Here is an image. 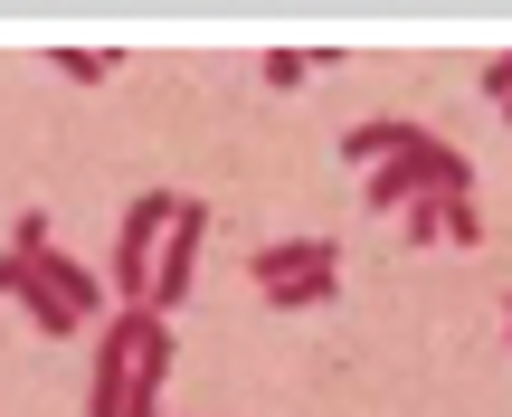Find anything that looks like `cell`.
Listing matches in <instances>:
<instances>
[{
    "label": "cell",
    "mask_w": 512,
    "mask_h": 417,
    "mask_svg": "<svg viewBox=\"0 0 512 417\" xmlns=\"http://www.w3.org/2000/svg\"><path fill=\"white\" fill-rule=\"evenodd\" d=\"M114 67H124L114 48H57V76H67V86H105Z\"/></svg>",
    "instance_id": "obj_8"
},
{
    "label": "cell",
    "mask_w": 512,
    "mask_h": 417,
    "mask_svg": "<svg viewBox=\"0 0 512 417\" xmlns=\"http://www.w3.org/2000/svg\"><path fill=\"white\" fill-rule=\"evenodd\" d=\"M171 218H181V190H143V200L124 209V228H114V256H105L114 304H133V313H143V294H152V256H162Z\"/></svg>",
    "instance_id": "obj_2"
},
{
    "label": "cell",
    "mask_w": 512,
    "mask_h": 417,
    "mask_svg": "<svg viewBox=\"0 0 512 417\" xmlns=\"http://www.w3.org/2000/svg\"><path fill=\"white\" fill-rule=\"evenodd\" d=\"M304 76H313V57H304V48H275V57H266V86H275V95H294Z\"/></svg>",
    "instance_id": "obj_12"
},
{
    "label": "cell",
    "mask_w": 512,
    "mask_h": 417,
    "mask_svg": "<svg viewBox=\"0 0 512 417\" xmlns=\"http://www.w3.org/2000/svg\"><path fill=\"white\" fill-rule=\"evenodd\" d=\"M304 275H342V247H332V237H266V247L247 256L256 294H285V285H304Z\"/></svg>",
    "instance_id": "obj_4"
},
{
    "label": "cell",
    "mask_w": 512,
    "mask_h": 417,
    "mask_svg": "<svg viewBox=\"0 0 512 417\" xmlns=\"http://www.w3.org/2000/svg\"><path fill=\"white\" fill-rule=\"evenodd\" d=\"M408 133H418V124H399V114H380V124H351V133H342V162H351V171H370V162H389Z\"/></svg>",
    "instance_id": "obj_7"
},
{
    "label": "cell",
    "mask_w": 512,
    "mask_h": 417,
    "mask_svg": "<svg viewBox=\"0 0 512 417\" xmlns=\"http://www.w3.org/2000/svg\"><path fill=\"white\" fill-rule=\"evenodd\" d=\"M332 294H342V275H304V285H285V294H266L275 313H323Z\"/></svg>",
    "instance_id": "obj_9"
},
{
    "label": "cell",
    "mask_w": 512,
    "mask_h": 417,
    "mask_svg": "<svg viewBox=\"0 0 512 417\" xmlns=\"http://www.w3.org/2000/svg\"><path fill=\"white\" fill-rule=\"evenodd\" d=\"M10 304H19V313H29V332H48V342H67V332H86V313H76V304H67V294H57V285H48V275H29V285H19V294H10Z\"/></svg>",
    "instance_id": "obj_6"
},
{
    "label": "cell",
    "mask_w": 512,
    "mask_h": 417,
    "mask_svg": "<svg viewBox=\"0 0 512 417\" xmlns=\"http://www.w3.org/2000/svg\"><path fill=\"white\" fill-rule=\"evenodd\" d=\"M484 105H512V57H494V67H484Z\"/></svg>",
    "instance_id": "obj_14"
},
{
    "label": "cell",
    "mask_w": 512,
    "mask_h": 417,
    "mask_svg": "<svg viewBox=\"0 0 512 417\" xmlns=\"http://www.w3.org/2000/svg\"><path fill=\"white\" fill-rule=\"evenodd\" d=\"M446 247H484V209L475 200H446Z\"/></svg>",
    "instance_id": "obj_13"
},
{
    "label": "cell",
    "mask_w": 512,
    "mask_h": 417,
    "mask_svg": "<svg viewBox=\"0 0 512 417\" xmlns=\"http://www.w3.org/2000/svg\"><path fill=\"white\" fill-rule=\"evenodd\" d=\"M399 237H408V247H437V237H446V200H408L399 209Z\"/></svg>",
    "instance_id": "obj_10"
},
{
    "label": "cell",
    "mask_w": 512,
    "mask_h": 417,
    "mask_svg": "<svg viewBox=\"0 0 512 417\" xmlns=\"http://www.w3.org/2000/svg\"><path fill=\"white\" fill-rule=\"evenodd\" d=\"M503 323H512V294H503Z\"/></svg>",
    "instance_id": "obj_16"
},
{
    "label": "cell",
    "mask_w": 512,
    "mask_h": 417,
    "mask_svg": "<svg viewBox=\"0 0 512 417\" xmlns=\"http://www.w3.org/2000/svg\"><path fill=\"white\" fill-rule=\"evenodd\" d=\"M503 124H512V105H503Z\"/></svg>",
    "instance_id": "obj_17"
},
{
    "label": "cell",
    "mask_w": 512,
    "mask_h": 417,
    "mask_svg": "<svg viewBox=\"0 0 512 417\" xmlns=\"http://www.w3.org/2000/svg\"><path fill=\"white\" fill-rule=\"evenodd\" d=\"M29 275H48V285L67 294L76 313H86V323H105V313H114V285H105V275L86 266V256H67V247H48V256H29Z\"/></svg>",
    "instance_id": "obj_5"
},
{
    "label": "cell",
    "mask_w": 512,
    "mask_h": 417,
    "mask_svg": "<svg viewBox=\"0 0 512 417\" xmlns=\"http://www.w3.org/2000/svg\"><path fill=\"white\" fill-rule=\"evenodd\" d=\"M19 285H29V256H10V247H0V294H19Z\"/></svg>",
    "instance_id": "obj_15"
},
{
    "label": "cell",
    "mask_w": 512,
    "mask_h": 417,
    "mask_svg": "<svg viewBox=\"0 0 512 417\" xmlns=\"http://www.w3.org/2000/svg\"><path fill=\"white\" fill-rule=\"evenodd\" d=\"M200 247H209V200H190L181 190V218H171V237H162V256H152V294H143V313H181L190 304V285H200Z\"/></svg>",
    "instance_id": "obj_3"
},
{
    "label": "cell",
    "mask_w": 512,
    "mask_h": 417,
    "mask_svg": "<svg viewBox=\"0 0 512 417\" xmlns=\"http://www.w3.org/2000/svg\"><path fill=\"white\" fill-rule=\"evenodd\" d=\"M48 247H57L48 209H19V218H10V256H48Z\"/></svg>",
    "instance_id": "obj_11"
},
{
    "label": "cell",
    "mask_w": 512,
    "mask_h": 417,
    "mask_svg": "<svg viewBox=\"0 0 512 417\" xmlns=\"http://www.w3.org/2000/svg\"><path fill=\"white\" fill-rule=\"evenodd\" d=\"M171 389V323L162 313L114 304L95 332V370H86V417H162Z\"/></svg>",
    "instance_id": "obj_1"
}]
</instances>
